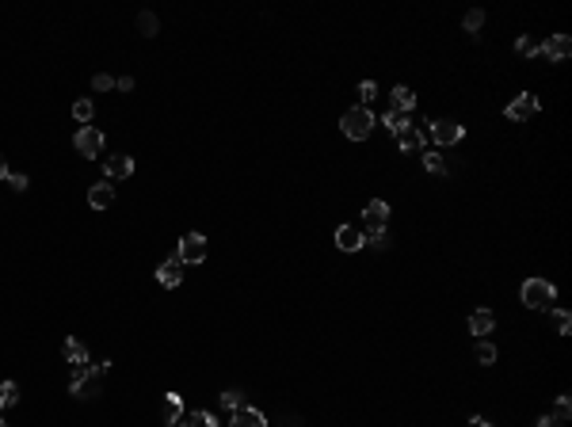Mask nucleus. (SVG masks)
<instances>
[{
  "instance_id": "7c9ffc66",
  "label": "nucleus",
  "mask_w": 572,
  "mask_h": 427,
  "mask_svg": "<svg viewBox=\"0 0 572 427\" xmlns=\"http://www.w3.org/2000/svg\"><path fill=\"white\" fill-rule=\"evenodd\" d=\"M424 165H427V172H435V176L447 172V165H442V156H439V153H427V156H424Z\"/></svg>"
},
{
  "instance_id": "58836bf2",
  "label": "nucleus",
  "mask_w": 572,
  "mask_h": 427,
  "mask_svg": "<svg viewBox=\"0 0 572 427\" xmlns=\"http://www.w3.org/2000/svg\"><path fill=\"white\" fill-rule=\"evenodd\" d=\"M0 180H8V165H4V156H0Z\"/></svg>"
},
{
  "instance_id": "7ed1b4c3",
  "label": "nucleus",
  "mask_w": 572,
  "mask_h": 427,
  "mask_svg": "<svg viewBox=\"0 0 572 427\" xmlns=\"http://www.w3.org/2000/svg\"><path fill=\"white\" fill-rule=\"evenodd\" d=\"M519 298H523L527 309H553V298H557V287L546 279H527L519 287Z\"/></svg>"
},
{
  "instance_id": "5701e85b",
  "label": "nucleus",
  "mask_w": 572,
  "mask_h": 427,
  "mask_svg": "<svg viewBox=\"0 0 572 427\" xmlns=\"http://www.w3.org/2000/svg\"><path fill=\"white\" fill-rule=\"evenodd\" d=\"M138 31L145 34V39H153V34L161 31V23H156V16H153V12H141V16H138Z\"/></svg>"
},
{
  "instance_id": "6e6552de",
  "label": "nucleus",
  "mask_w": 572,
  "mask_h": 427,
  "mask_svg": "<svg viewBox=\"0 0 572 427\" xmlns=\"http://www.w3.org/2000/svg\"><path fill=\"white\" fill-rule=\"evenodd\" d=\"M103 172H107V180H126V176H134V156L130 153H114V156H107L103 160Z\"/></svg>"
},
{
  "instance_id": "c756f323",
  "label": "nucleus",
  "mask_w": 572,
  "mask_h": 427,
  "mask_svg": "<svg viewBox=\"0 0 572 427\" xmlns=\"http://www.w3.org/2000/svg\"><path fill=\"white\" fill-rule=\"evenodd\" d=\"M481 27H484V12H477V8H473V12H466V31H473V34H477Z\"/></svg>"
},
{
  "instance_id": "cd10ccee",
  "label": "nucleus",
  "mask_w": 572,
  "mask_h": 427,
  "mask_svg": "<svg viewBox=\"0 0 572 427\" xmlns=\"http://www.w3.org/2000/svg\"><path fill=\"white\" fill-rule=\"evenodd\" d=\"M477 362L492 366V362H496V347H492V344H484V340H481V344H477Z\"/></svg>"
},
{
  "instance_id": "ea45409f",
  "label": "nucleus",
  "mask_w": 572,
  "mask_h": 427,
  "mask_svg": "<svg viewBox=\"0 0 572 427\" xmlns=\"http://www.w3.org/2000/svg\"><path fill=\"white\" fill-rule=\"evenodd\" d=\"M168 427H183V419H176V424H168Z\"/></svg>"
},
{
  "instance_id": "72a5a7b5",
  "label": "nucleus",
  "mask_w": 572,
  "mask_h": 427,
  "mask_svg": "<svg viewBox=\"0 0 572 427\" xmlns=\"http://www.w3.org/2000/svg\"><path fill=\"white\" fill-rule=\"evenodd\" d=\"M92 88H96V92H107V88H114V76H107V73H96V76H92Z\"/></svg>"
},
{
  "instance_id": "f8f14e48",
  "label": "nucleus",
  "mask_w": 572,
  "mask_h": 427,
  "mask_svg": "<svg viewBox=\"0 0 572 427\" xmlns=\"http://www.w3.org/2000/svg\"><path fill=\"white\" fill-rule=\"evenodd\" d=\"M88 206H92V210H111V206H114V183H111V180L92 183V191H88Z\"/></svg>"
},
{
  "instance_id": "473e14b6",
  "label": "nucleus",
  "mask_w": 572,
  "mask_h": 427,
  "mask_svg": "<svg viewBox=\"0 0 572 427\" xmlns=\"http://www.w3.org/2000/svg\"><path fill=\"white\" fill-rule=\"evenodd\" d=\"M359 96H362V107H370V99L378 96V84H374V81H362V84H359Z\"/></svg>"
},
{
  "instance_id": "c85d7f7f",
  "label": "nucleus",
  "mask_w": 572,
  "mask_h": 427,
  "mask_svg": "<svg viewBox=\"0 0 572 427\" xmlns=\"http://www.w3.org/2000/svg\"><path fill=\"white\" fill-rule=\"evenodd\" d=\"M385 240H389V237H385V229H367V233H362V244L385 248Z\"/></svg>"
},
{
  "instance_id": "f257e3e1",
  "label": "nucleus",
  "mask_w": 572,
  "mask_h": 427,
  "mask_svg": "<svg viewBox=\"0 0 572 427\" xmlns=\"http://www.w3.org/2000/svg\"><path fill=\"white\" fill-rule=\"evenodd\" d=\"M374 111L370 107H351V111H343V118H340V130H343V138H351V141H367L370 138V130H374Z\"/></svg>"
},
{
  "instance_id": "aec40b11",
  "label": "nucleus",
  "mask_w": 572,
  "mask_h": 427,
  "mask_svg": "<svg viewBox=\"0 0 572 427\" xmlns=\"http://www.w3.org/2000/svg\"><path fill=\"white\" fill-rule=\"evenodd\" d=\"M382 123H385V130H389L393 138H397L400 130H409V126H412V123H409V115H400V111H389V115H385Z\"/></svg>"
},
{
  "instance_id": "a211bd4d",
  "label": "nucleus",
  "mask_w": 572,
  "mask_h": 427,
  "mask_svg": "<svg viewBox=\"0 0 572 427\" xmlns=\"http://www.w3.org/2000/svg\"><path fill=\"white\" fill-rule=\"evenodd\" d=\"M183 427H218V419H214V412L195 408V412H187V416H183Z\"/></svg>"
},
{
  "instance_id": "9b49d317",
  "label": "nucleus",
  "mask_w": 572,
  "mask_h": 427,
  "mask_svg": "<svg viewBox=\"0 0 572 427\" xmlns=\"http://www.w3.org/2000/svg\"><path fill=\"white\" fill-rule=\"evenodd\" d=\"M336 248H340V252H359L362 248V229L359 225H336Z\"/></svg>"
},
{
  "instance_id": "0eeeda50",
  "label": "nucleus",
  "mask_w": 572,
  "mask_h": 427,
  "mask_svg": "<svg viewBox=\"0 0 572 427\" xmlns=\"http://www.w3.org/2000/svg\"><path fill=\"white\" fill-rule=\"evenodd\" d=\"M73 145H76V153L81 156H99L103 153V134L96 130V126H81V130H76V138H73Z\"/></svg>"
},
{
  "instance_id": "2f4dec72",
  "label": "nucleus",
  "mask_w": 572,
  "mask_h": 427,
  "mask_svg": "<svg viewBox=\"0 0 572 427\" xmlns=\"http://www.w3.org/2000/svg\"><path fill=\"white\" fill-rule=\"evenodd\" d=\"M569 416H572V401H569V393H561V397H557V419L564 424Z\"/></svg>"
},
{
  "instance_id": "9d476101",
  "label": "nucleus",
  "mask_w": 572,
  "mask_h": 427,
  "mask_svg": "<svg viewBox=\"0 0 572 427\" xmlns=\"http://www.w3.org/2000/svg\"><path fill=\"white\" fill-rule=\"evenodd\" d=\"M542 54H546L549 61H569V54H572V39H569V34H549V39L542 42Z\"/></svg>"
},
{
  "instance_id": "f3484780",
  "label": "nucleus",
  "mask_w": 572,
  "mask_h": 427,
  "mask_svg": "<svg viewBox=\"0 0 572 427\" xmlns=\"http://www.w3.org/2000/svg\"><path fill=\"white\" fill-rule=\"evenodd\" d=\"M420 145H424V134H420L416 126H409V130L397 134V149H400V153H416Z\"/></svg>"
},
{
  "instance_id": "bb28decb",
  "label": "nucleus",
  "mask_w": 572,
  "mask_h": 427,
  "mask_svg": "<svg viewBox=\"0 0 572 427\" xmlns=\"http://www.w3.org/2000/svg\"><path fill=\"white\" fill-rule=\"evenodd\" d=\"M553 324H557V332H561V336H569V329H572L569 309H553Z\"/></svg>"
},
{
  "instance_id": "a19ab883",
  "label": "nucleus",
  "mask_w": 572,
  "mask_h": 427,
  "mask_svg": "<svg viewBox=\"0 0 572 427\" xmlns=\"http://www.w3.org/2000/svg\"><path fill=\"white\" fill-rule=\"evenodd\" d=\"M0 427H8V424H4V419H0Z\"/></svg>"
},
{
  "instance_id": "4be33fe9",
  "label": "nucleus",
  "mask_w": 572,
  "mask_h": 427,
  "mask_svg": "<svg viewBox=\"0 0 572 427\" xmlns=\"http://www.w3.org/2000/svg\"><path fill=\"white\" fill-rule=\"evenodd\" d=\"M65 359L73 362V366L88 362V351H84V344H81V340H65Z\"/></svg>"
},
{
  "instance_id": "4c0bfd02",
  "label": "nucleus",
  "mask_w": 572,
  "mask_h": 427,
  "mask_svg": "<svg viewBox=\"0 0 572 427\" xmlns=\"http://www.w3.org/2000/svg\"><path fill=\"white\" fill-rule=\"evenodd\" d=\"M469 427H492V424L484 416H473V419H469Z\"/></svg>"
},
{
  "instance_id": "4468645a",
  "label": "nucleus",
  "mask_w": 572,
  "mask_h": 427,
  "mask_svg": "<svg viewBox=\"0 0 572 427\" xmlns=\"http://www.w3.org/2000/svg\"><path fill=\"white\" fill-rule=\"evenodd\" d=\"M233 427H267V416H263L260 408H237L233 412Z\"/></svg>"
},
{
  "instance_id": "b1692460",
  "label": "nucleus",
  "mask_w": 572,
  "mask_h": 427,
  "mask_svg": "<svg viewBox=\"0 0 572 427\" xmlns=\"http://www.w3.org/2000/svg\"><path fill=\"white\" fill-rule=\"evenodd\" d=\"M16 401H19V386L16 382H4V386H0V408H12Z\"/></svg>"
},
{
  "instance_id": "423d86ee",
  "label": "nucleus",
  "mask_w": 572,
  "mask_h": 427,
  "mask_svg": "<svg viewBox=\"0 0 572 427\" xmlns=\"http://www.w3.org/2000/svg\"><path fill=\"white\" fill-rule=\"evenodd\" d=\"M462 138H466V126L454 123V118H439V123H431V141L435 145H458Z\"/></svg>"
},
{
  "instance_id": "f03ea898",
  "label": "nucleus",
  "mask_w": 572,
  "mask_h": 427,
  "mask_svg": "<svg viewBox=\"0 0 572 427\" xmlns=\"http://www.w3.org/2000/svg\"><path fill=\"white\" fill-rule=\"evenodd\" d=\"M107 370H111V362H99V366H88V362H81V366H73L69 393H73V397H96V378H103Z\"/></svg>"
},
{
  "instance_id": "1a4fd4ad",
  "label": "nucleus",
  "mask_w": 572,
  "mask_h": 427,
  "mask_svg": "<svg viewBox=\"0 0 572 427\" xmlns=\"http://www.w3.org/2000/svg\"><path fill=\"white\" fill-rule=\"evenodd\" d=\"M362 222H367V229H385V222H389V202L385 198H370L367 210H362Z\"/></svg>"
},
{
  "instance_id": "dca6fc26",
  "label": "nucleus",
  "mask_w": 572,
  "mask_h": 427,
  "mask_svg": "<svg viewBox=\"0 0 572 427\" xmlns=\"http://www.w3.org/2000/svg\"><path fill=\"white\" fill-rule=\"evenodd\" d=\"M492 329H496V317H492L489 309H477V313H469V332H473V336H489Z\"/></svg>"
},
{
  "instance_id": "412c9836",
  "label": "nucleus",
  "mask_w": 572,
  "mask_h": 427,
  "mask_svg": "<svg viewBox=\"0 0 572 427\" xmlns=\"http://www.w3.org/2000/svg\"><path fill=\"white\" fill-rule=\"evenodd\" d=\"M515 54H523V58H538V54H542V42H534L531 34H519V42H515Z\"/></svg>"
},
{
  "instance_id": "e433bc0d",
  "label": "nucleus",
  "mask_w": 572,
  "mask_h": 427,
  "mask_svg": "<svg viewBox=\"0 0 572 427\" xmlns=\"http://www.w3.org/2000/svg\"><path fill=\"white\" fill-rule=\"evenodd\" d=\"M534 427H561V419H557V416H538V424H534Z\"/></svg>"
},
{
  "instance_id": "20e7f679",
  "label": "nucleus",
  "mask_w": 572,
  "mask_h": 427,
  "mask_svg": "<svg viewBox=\"0 0 572 427\" xmlns=\"http://www.w3.org/2000/svg\"><path fill=\"white\" fill-rule=\"evenodd\" d=\"M176 260L180 263H203L206 260V237L203 233H183L180 248H176Z\"/></svg>"
},
{
  "instance_id": "393cba45",
  "label": "nucleus",
  "mask_w": 572,
  "mask_h": 427,
  "mask_svg": "<svg viewBox=\"0 0 572 427\" xmlns=\"http://www.w3.org/2000/svg\"><path fill=\"white\" fill-rule=\"evenodd\" d=\"M92 115H96L92 99H76V103H73V118H76V123H92Z\"/></svg>"
},
{
  "instance_id": "6ab92c4d",
  "label": "nucleus",
  "mask_w": 572,
  "mask_h": 427,
  "mask_svg": "<svg viewBox=\"0 0 572 427\" xmlns=\"http://www.w3.org/2000/svg\"><path fill=\"white\" fill-rule=\"evenodd\" d=\"M180 408H183V397L180 393H164V419H168V424H176V419H180Z\"/></svg>"
},
{
  "instance_id": "a878e982",
  "label": "nucleus",
  "mask_w": 572,
  "mask_h": 427,
  "mask_svg": "<svg viewBox=\"0 0 572 427\" xmlns=\"http://www.w3.org/2000/svg\"><path fill=\"white\" fill-rule=\"evenodd\" d=\"M221 404H225L229 412L245 408V393H241V389H225V393H221Z\"/></svg>"
},
{
  "instance_id": "39448f33",
  "label": "nucleus",
  "mask_w": 572,
  "mask_h": 427,
  "mask_svg": "<svg viewBox=\"0 0 572 427\" xmlns=\"http://www.w3.org/2000/svg\"><path fill=\"white\" fill-rule=\"evenodd\" d=\"M504 115L511 118V123H527L531 115H538V96H534V92H519V96L504 107Z\"/></svg>"
},
{
  "instance_id": "ddd939ff",
  "label": "nucleus",
  "mask_w": 572,
  "mask_h": 427,
  "mask_svg": "<svg viewBox=\"0 0 572 427\" xmlns=\"http://www.w3.org/2000/svg\"><path fill=\"white\" fill-rule=\"evenodd\" d=\"M156 282H161V287H180L183 282V263L176 260V256H172V260H164L161 267H156Z\"/></svg>"
},
{
  "instance_id": "c9c22d12",
  "label": "nucleus",
  "mask_w": 572,
  "mask_h": 427,
  "mask_svg": "<svg viewBox=\"0 0 572 427\" xmlns=\"http://www.w3.org/2000/svg\"><path fill=\"white\" fill-rule=\"evenodd\" d=\"M114 88H119V92H134V76H119V81H114Z\"/></svg>"
},
{
  "instance_id": "f704fd0d",
  "label": "nucleus",
  "mask_w": 572,
  "mask_h": 427,
  "mask_svg": "<svg viewBox=\"0 0 572 427\" xmlns=\"http://www.w3.org/2000/svg\"><path fill=\"white\" fill-rule=\"evenodd\" d=\"M8 183H12L16 191H27V176H23V172H8Z\"/></svg>"
},
{
  "instance_id": "2eb2a0df",
  "label": "nucleus",
  "mask_w": 572,
  "mask_h": 427,
  "mask_svg": "<svg viewBox=\"0 0 572 427\" xmlns=\"http://www.w3.org/2000/svg\"><path fill=\"white\" fill-rule=\"evenodd\" d=\"M389 99H393V111H400V115H409L412 107H416V92L405 88V84H397V88L389 92Z\"/></svg>"
}]
</instances>
